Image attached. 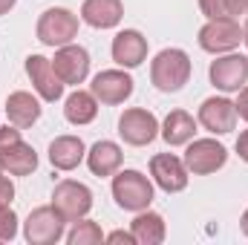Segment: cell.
Returning <instances> with one entry per match:
<instances>
[{
	"instance_id": "30",
	"label": "cell",
	"mask_w": 248,
	"mask_h": 245,
	"mask_svg": "<svg viewBox=\"0 0 248 245\" xmlns=\"http://www.w3.org/2000/svg\"><path fill=\"white\" fill-rule=\"evenodd\" d=\"M234 107H237V116L248 122V84L240 90V95H237V101H234Z\"/></svg>"
},
{
	"instance_id": "29",
	"label": "cell",
	"mask_w": 248,
	"mask_h": 245,
	"mask_svg": "<svg viewBox=\"0 0 248 245\" xmlns=\"http://www.w3.org/2000/svg\"><path fill=\"white\" fill-rule=\"evenodd\" d=\"M222 3H225V12H228V17L248 15V0H222Z\"/></svg>"
},
{
	"instance_id": "23",
	"label": "cell",
	"mask_w": 248,
	"mask_h": 245,
	"mask_svg": "<svg viewBox=\"0 0 248 245\" xmlns=\"http://www.w3.org/2000/svg\"><path fill=\"white\" fill-rule=\"evenodd\" d=\"M98 116V98L90 92V90H75L66 95L63 101V119L75 127H84V124L95 122Z\"/></svg>"
},
{
	"instance_id": "14",
	"label": "cell",
	"mask_w": 248,
	"mask_h": 245,
	"mask_svg": "<svg viewBox=\"0 0 248 245\" xmlns=\"http://www.w3.org/2000/svg\"><path fill=\"white\" fill-rule=\"evenodd\" d=\"M196 122L214 136H225V133H231L237 127V107H234V101H228L222 95L205 98L202 107H199Z\"/></svg>"
},
{
	"instance_id": "13",
	"label": "cell",
	"mask_w": 248,
	"mask_h": 245,
	"mask_svg": "<svg viewBox=\"0 0 248 245\" xmlns=\"http://www.w3.org/2000/svg\"><path fill=\"white\" fill-rule=\"evenodd\" d=\"M26 75H29L35 92L41 95V101H61L66 84L55 75L52 58H46V55H29L26 58Z\"/></svg>"
},
{
	"instance_id": "20",
	"label": "cell",
	"mask_w": 248,
	"mask_h": 245,
	"mask_svg": "<svg viewBox=\"0 0 248 245\" xmlns=\"http://www.w3.org/2000/svg\"><path fill=\"white\" fill-rule=\"evenodd\" d=\"M35 168H38V153L23 138L0 153V170H6L9 176H29L35 173Z\"/></svg>"
},
{
	"instance_id": "19",
	"label": "cell",
	"mask_w": 248,
	"mask_h": 245,
	"mask_svg": "<svg viewBox=\"0 0 248 245\" xmlns=\"http://www.w3.org/2000/svg\"><path fill=\"white\" fill-rule=\"evenodd\" d=\"M87 159V147L78 136H58L49 144V162L55 170H75Z\"/></svg>"
},
{
	"instance_id": "2",
	"label": "cell",
	"mask_w": 248,
	"mask_h": 245,
	"mask_svg": "<svg viewBox=\"0 0 248 245\" xmlns=\"http://www.w3.org/2000/svg\"><path fill=\"white\" fill-rule=\"evenodd\" d=\"M113 199L122 211L139 214L153 202V182L139 170H116L113 173Z\"/></svg>"
},
{
	"instance_id": "4",
	"label": "cell",
	"mask_w": 248,
	"mask_h": 245,
	"mask_svg": "<svg viewBox=\"0 0 248 245\" xmlns=\"http://www.w3.org/2000/svg\"><path fill=\"white\" fill-rule=\"evenodd\" d=\"M66 237V219L55 205L35 208L23 222V240L29 245H55Z\"/></svg>"
},
{
	"instance_id": "10",
	"label": "cell",
	"mask_w": 248,
	"mask_h": 245,
	"mask_svg": "<svg viewBox=\"0 0 248 245\" xmlns=\"http://www.w3.org/2000/svg\"><path fill=\"white\" fill-rule=\"evenodd\" d=\"M119 136L130 147H147L159 136V119L150 110L130 107V110H124L119 116Z\"/></svg>"
},
{
	"instance_id": "3",
	"label": "cell",
	"mask_w": 248,
	"mask_h": 245,
	"mask_svg": "<svg viewBox=\"0 0 248 245\" xmlns=\"http://www.w3.org/2000/svg\"><path fill=\"white\" fill-rule=\"evenodd\" d=\"M35 35L44 46H52V49L66 46L78 38V15L63 9V6H52L38 17Z\"/></svg>"
},
{
	"instance_id": "32",
	"label": "cell",
	"mask_w": 248,
	"mask_h": 245,
	"mask_svg": "<svg viewBox=\"0 0 248 245\" xmlns=\"http://www.w3.org/2000/svg\"><path fill=\"white\" fill-rule=\"evenodd\" d=\"M237 156L248 165V130H243V133H240V138H237Z\"/></svg>"
},
{
	"instance_id": "11",
	"label": "cell",
	"mask_w": 248,
	"mask_h": 245,
	"mask_svg": "<svg viewBox=\"0 0 248 245\" xmlns=\"http://www.w3.org/2000/svg\"><path fill=\"white\" fill-rule=\"evenodd\" d=\"M52 69H55V75L61 78L66 87H78L90 75V52L81 44L58 46V52L52 58Z\"/></svg>"
},
{
	"instance_id": "18",
	"label": "cell",
	"mask_w": 248,
	"mask_h": 245,
	"mask_svg": "<svg viewBox=\"0 0 248 245\" xmlns=\"http://www.w3.org/2000/svg\"><path fill=\"white\" fill-rule=\"evenodd\" d=\"M41 113H44L41 95H32L26 90H17V92H12L6 98V119H9V124H15L20 130L23 127H32V124L41 119Z\"/></svg>"
},
{
	"instance_id": "21",
	"label": "cell",
	"mask_w": 248,
	"mask_h": 245,
	"mask_svg": "<svg viewBox=\"0 0 248 245\" xmlns=\"http://www.w3.org/2000/svg\"><path fill=\"white\" fill-rule=\"evenodd\" d=\"M130 231L136 237V245H162L168 237V228H165V219L162 214L144 208L136 214V219L130 222Z\"/></svg>"
},
{
	"instance_id": "35",
	"label": "cell",
	"mask_w": 248,
	"mask_h": 245,
	"mask_svg": "<svg viewBox=\"0 0 248 245\" xmlns=\"http://www.w3.org/2000/svg\"><path fill=\"white\" fill-rule=\"evenodd\" d=\"M243 44L248 46V20H246V26H243Z\"/></svg>"
},
{
	"instance_id": "6",
	"label": "cell",
	"mask_w": 248,
	"mask_h": 245,
	"mask_svg": "<svg viewBox=\"0 0 248 245\" xmlns=\"http://www.w3.org/2000/svg\"><path fill=\"white\" fill-rule=\"evenodd\" d=\"M228 162V150L225 144H219L217 138H190L185 150V168L193 176H208L222 170Z\"/></svg>"
},
{
	"instance_id": "17",
	"label": "cell",
	"mask_w": 248,
	"mask_h": 245,
	"mask_svg": "<svg viewBox=\"0 0 248 245\" xmlns=\"http://www.w3.org/2000/svg\"><path fill=\"white\" fill-rule=\"evenodd\" d=\"M122 147L116 144V141H107V138H101V141H95L90 150H87V168H90V173L93 176H113L116 170H122Z\"/></svg>"
},
{
	"instance_id": "12",
	"label": "cell",
	"mask_w": 248,
	"mask_h": 245,
	"mask_svg": "<svg viewBox=\"0 0 248 245\" xmlns=\"http://www.w3.org/2000/svg\"><path fill=\"white\" fill-rule=\"evenodd\" d=\"M150 176L165 193H182L187 187L190 170L185 168V159L173 153H156L150 159Z\"/></svg>"
},
{
	"instance_id": "27",
	"label": "cell",
	"mask_w": 248,
	"mask_h": 245,
	"mask_svg": "<svg viewBox=\"0 0 248 245\" xmlns=\"http://www.w3.org/2000/svg\"><path fill=\"white\" fill-rule=\"evenodd\" d=\"M12 199H15V182L6 176V170H0V208L12 205Z\"/></svg>"
},
{
	"instance_id": "22",
	"label": "cell",
	"mask_w": 248,
	"mask_h": 245,
	"mask_svg": "<svg viewBox=\"0 0 248 245\" xmlns=\"http://www.w3.org/2000/svg\"><path fill=\"white\" fill-rule=\"evenodd\" d=\"M159 136L170 144V147H182L196 136V119L185 110H170L165 116V122L159 124Z\"/></svg>"
},
{
	"instance_id": "26",
	"label": "cell",
	"mask_w": 248,
	"mask_h": 245,
	"mask_svg": "<svg viewBox=\"0 0 248 245\" xmlns=\"http://www.w3.org/2000/svg\"><path fill=\"white\" fill-rule=\"evenodd\" d=\"M199 9H202V15H205L208 20H211V17H228L222 0H199Z\"/></svg>"
},
{
	"instance_id": "25",
	"label": "cell",
	"mask_w": 248,
	"mask_h": 245,
	"mask_svg": "<svg viewBox=\"0 0 248 245\" xmlns=\"http://www.w3.org/2000/svg\"><path fill=\"white\" fill-rule=\"evenodd\" d=\"M17 237V214L12 211V205L0 208V243H12Z\"/></svg>"
},
{
	"instance_id": "7",
	"label": "cell",
	"mask_w": 248,
	"mask_h": 245,
	"mask_svg": "<svg viewBox=\"0 0 248 245\" xmlns=\"http://www.w3.org/2000/svg\"><path fill=\"white\" fill-rule=\"evenodd\" d=\"M52 205L58 208V214L66 222H78V219H84L93 211V190L84 182L63 179L52 190Z\"/></svg>"
},
{
	"instance_id": "8",
	"label": "cell",
	"mask_w": 248,
	"mask_h": 245,
	"mask_svg": "<svg viewBox=\"0 0 248 245\" xmlns=\"http://www.w3.org/2000/svg\"><path fill=\"white\" fill-rule=\"evenodd\" d=\"M136 90V81L127 69H101L93 84H90V92L98 98V104H107V107H116L124 104Z\"/></svg>"
},
{
	"instance_id": "33",
	"label": "cell",
	"mask_w": 248,
	"mask_h": 245,
	"mask_svg": "<svg viewBox=\"0 0 248 245\" xmlns=\"http://www.w3.org/2000/svg\"><path fill=\"white\" fill-rule=\"evenodd\" d=\"M15 3H17V0H0V17H3V15H9V12L15 9Z\"/></svg>"
},
{
	"instance_id": "1",
	"label": "cell",
	"mask_w": 248,
	"mask_h": 245,
	"mask_svg": "<svg viewBox=\"0 0 248 245\" xmlns=\"http://www.w3.org/2000/svg\"><path fill=\"white\" fill-rule=\"evenodd\" d=\"M150 81L159 92H179L190 81V58L185 49H162L150 61Z\"/></svg>"
},
{
	"instance_id": "24",
	"label": "cell",
	"mask_w": 248,
	"mask_h": 245,
	"mask_svg": "<svg viewBox=\"0 0 248 245\" xmlns=\"http://www.w3.org/2000/svg\"><path fill=\"white\" fill-rule=\"evenodd\" d=\"M69 245H98L104 243V231H101V225L98 222H93V219H78V222H72V228L66 231V237H63Z\"/></svg>"
},
{
	"instance_id": "5",
	"label": "cell",
	"mask_w": 248,
	"mask_h": 245,
	"mask_svg": "<svg viewBox=\"0 0 248 245\" xmlns=\"http://www.w3.org/2000/svg\"><path fill=\"white\" fill-rule=\"evenodd\" d=\"M243 44V26L237 17H211L199 29V46L211 55H225L234 52Z\"/></svg>"
},
{
	"instance_id": "15",
	"label": "cell",
	"mask_w": 248,
	"mask_h": 245,
	"mask_svg": "<svg viewBox=\"0 0 248 245\" xmlns=\"http://www.w3.org/2000/svg\"><path fill=\"white\" fill-rule=\"evenodd\" d=\"M110 52H113V61L122 69H136L147 61V38L139 29H122L113 38Z\"/></svg>"
},
{
	"instance_id": "31",
	"label": "cell",
	"mask_w": 248,
	"mask_h": 245,
	"mask_svg": "<svg viewBox=\"0 0 248 245\" xmlns=\"http://www.w3.org/2000/svg\"><path fill=\"white\" fill-rule=\"evenodd\" d=\"M104 240H107V243H124V245H136V237H133V231H113V234H107Z\"/></svg>"
},
{
	"instance_id": "9",
	"label": "cell",
	"mask_w": 248,
	"mask_h": 245,
	"mask_svg": "<svg viewBox=\"0 0 248 245\" xmlns=\"http://www.w3.org/2000/svg\"><path fill=\"white\" fill-rule=\"evenodd\" d=\"M208 78L222 92H240L248 84V58L240 52H225L217 61H211Z\"/></svg>"
},
{
	"instance_id": "34",
	"label": "cell",
	"mask_w": 248,
	"mask_h": 245,
	"mask_svg": "<svg viewBox=\"0 0 248 245\" xmlns=\"http://www.w3.org/2000/svg\"><path fill=\"white\" fill-rule=\"evenodd\" d=\"M240 228H243V234L248 237V208H246V214H243V219H240Z\"/></svg>"
},
{
	"instance_id": "28",
	"label": "cell",
	"mask_w": 248,
	"mask_h": 245,
	"mask_svg": "<svg viewBox=\"0 0 248 245\" xmlns=\"http://www.w3.org/2000/svg\"><path fill=\"white\" fill-rule=\"evenodd\" d=\"M15 141H20V127H15V124H12V127H9V124L0 127V153H3L6 147H12Z\"/></svg>"
},
{
	"instance_id": "16",
	"label": "cell",
	"mask_w": 248,
	"mask_h": 245,
	"mask_svg": "<svg viewBox=\"0 0 248 245\" xmlns=\"http://www.w3.org/2000/svg\"><path fill=\"white\" fill-rule=\"evenodd\" d=\"M124 17L122 0H84L81 3V20L93 29H116Z\"/></svg>"
}]
</instances>
